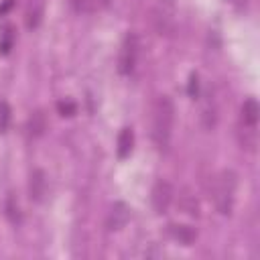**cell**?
<instances>
[{"instance_id":"6da1fadb","label":"cell","mask_w":260,"mask_h":260,"mask_svg":"<svg viewBox=\"0 0 260 260\" xmlns=\"http://www.w3.org/2000/svg\"><path fill=\"white\" fill-rule=\"evenodd\" d=\"M175 124V106L169 95H158V100L152 106V122H150V136L154 144L162 150L171 142Z\"/></svg>"},{"instance_id":"7a4b0ae2","label":"cell","mask_w":260,"mask_h":260,"mask_svg":"<svg viewBox=\"0 0 260 260\" xmlns=\"http://www.w3.org/2000/svg\"><path fill=\"white\" fill-rule=\"evenodd\" d=\"M234 193H236V175L232 171H223L215 179L213 189H211V195H213V201H215V207L219 213L228 215L232 211Z\"/></svg>"},{"instance_id":"3957f363","label":"cell","mask_w":260,"mask_h":260,"mask_svg":"<svg viewBox=\"0 0 260 260\" xmlns=\"http://www.w3.org/2000/svg\"><path fill=\"white\" fill-rule=\"evenodd\" d=\"M138 59V37L136 35H126L122 47H120V57H118V71L122 75L132 73L134 65Z\"/></svg>"},{"instance_id":"277c9868","label":"cell","mask_w":260,"mask_h":260,"mask_svg":"<svg viewBox=\"0 0 260 260\" xmlns=\"http://www.w3.org/2000/svg\"><path fill=\"white\" fill-rule=\"evenodd\" d=\"M152 22L160 35H167L175 24V0H158L152 14Z\"/></svg>"},{"instance_id":"5b68a950","label":"cell","mask_w":260,"mask_h":260,"mask_svg":"<svg viewBox=\"0 0 260 260\" xmlns=\"http://www.w3.org/2000/svg\"><path fill=\"white\" fill-rule=\"evenodd\" d=\"M173 197H175V189L169 181H156L154 187H152V193H150V201H152V207L156 213H165L171 203H173Z\"/></svg>"},{"instance_id":"8992f818","label":"cell","mask_w":260,"mask_h":260,"mask_svg":"<svg viewBox=\"0 0 260 260\" xmlns=\"http://www.w3.org/2000/svg\"><path fill=\"white\" fill-rule=\"evenodd\" d=\"M130 219V207L124 203V201H118L112 205L110 213H108V219H106V225L108 230H122Z\"/></svg>"},{"instance_id":"52a82bcc","label":"cell","mask_w":260,"mask_h":260,"mask_svg":"<svg viewBox=\"0 0 260 260\" xmlns=\"http://www.w3.org/2000/svg\"><path fill=\"white\" fill-rule=\"evenodd\" d=\"M258 116H260V108H258V102L254 98H248L244 104H242V116H240V128H250V130H256L258 128Z\"/></svg>"},{"instance_id":"ba28073f","label":"cell","mask_w":260,"mask_h":260,"mask_svg":"<svg viewBox=\"0 0 260 260\" xmlns=\"http://www.w3.org/2000/svg\"><path fill=\"white\" fill-rule=\"evenodd\" d=\"M45 0H28L26 10H24V22L28 28H37L45 16Z\"/></svg>"},{"instance_id":"9c48e42d","label":"cell","mask_w":260,"mask_h":260,"mask_svg":"<svg viewBox=\"0 0 260 260\" xmlns=\"http://www.w3.org/2000/svg\"><path fill=\"white\" fill-rule=\"evenodd\" d=\"M45 185H47L45 173H43V171H32V175H30V185H28V189H30V199L41 201L43 195H45Z\"/></svg>"},{"instance_id":"30bf717a","label":"cell","mask_w":260,"mask_h":260,"mask_svg":"<svg viewBox=\"0 0 260 260\" xmlns=\"http://www.w3.org/2000/svg\"><path fill=\"white\" fill-rule=\"evenodd\" d=\"M132 144H134V132L132 128H122V132L118 134V156L126 158L132 152Z\"/></svg>"},{"instance_id":"8fae6325","label":"cell","mask_w":260,"mask_h":260,"mask_svg":"<svg viewBox=\"0 0 260 260\" xmlns=\"http://www.w3.org/2000/svg\"><path fill=\"white\" fill-rule=\"evenodd\" d=\"M171 234H173L175 240H179L185 246H189L195 240V236H197L191 225H171Z\"/></svg>"},{"instance_id":"7c38bea8","label":"cell","mask_w":260,"mask_h":260,"mask_svg":"<svg viewBox=\"0 0 260 260\" xmlns=\"http://www.w3.org/2000/svg\"><path fill=\"white\" fill-rule=\"evenodd\" d=\"M47 128V120H45V114L43 112H35L30 116V134L32 136H41Z\"/></svg>"},{"instance_id":"4fadbf2b","label":"cell","mask_w":260,"mask_h":260,"mask_svg":"<svg viewBox=\"0 0 260 260\" xmlns=\"http://www.w3.org/2000/svg\"><path fill=\"white\" fill-rule=\"evenodd\" d=\"M110 0H73V4L79 8V10H83V12H93V10H98V8H102V6H106Z\"/></svg>"},{"instance_id":"5bb4252c","label":"cell","mask_w":260,"mask_h":260,"mask_svg":"<svg viewBox=\"0 0 260 260\" xmlns=\"http://www.w3.org/2000/svg\"><path fill=\"white\" fill-rule=\"evenodd\" d=\"M12 41H14V32H12V28L10 26H6L4 28V32L0 35V53H8L10 49H12Z\"/></svg>"},{"instance_id":"9a60e30c","label":"cell","mask_w":260,"mask_h":260,"mask_svg":"<svg viewBox=\"0 0 260 260\" xmlns=\"http://www.w3.org/2000/svg\"><path fill=\"white\" fill-rule=\"evenodd\" d=\"M8 120H10V110H8V104H6V102H0V130H6Z\"/></svg>"},{"instance_id":"2e32d148","label":"cell","mask_w":260,"mask_h":260,"mask_svg":"<svg viewBox=\"0 0 260 260\" xmlns=\"http://www.w3.org/2000/svg\"><path fill=\"white\" fill-rule=\"evenodd\" d=\"M57 108H59L61 116H73V114H75V110H77L73 102H59V104H57Z\"/></svg>"},{"instance_id":"e0dca14e","label":"cell","mask_w":260,"mask_h":260,"mask_svg":"<svg viewBox=\"0 0 260 260\" xmlns=\"http://www.w3.org/2000/svg\"><path fill=\"white\" fill-rule=\"evenodd\" d=\"M187 91H189L191 98L197 95V91H199V77H197V73H193V75L189 77V87H187Z\"/></svg>"},{"instance_id":"ac0fdd59","label":"cell","mask_w":260,"mask_h":260,"mask_svg":"<svg viewBox=\"0 0 260 260\" xmlns=\"http://www.w3.org/2000/svg\"><path fill=\"white\" fill-rule=\"evenodd\" d=\"M6 213H8L10 221H18V205H14V199H12V197L8 199V205H6Z\"/></svg>"},{"instance_id":"d6986e66","label":"cell","mask_w":260,"mask_h":260,"mask_svg":"<svg viewBox=\"0 0 260 260\" xmlns=\"http://www.w3.org/2000/svg\"><path fill=\"white\" fill-rule=\"evenodd\" d=\"M225 2H230V4H232V6H236L238 10L246 8V4H248V0H225Z\"/></svg>"},{"instance_id":"ffe728a7","label":"cell","mask_w":260,"mask_h":260,"mask_svg":"<svg viewBox=\"0 0 260 260\" xmlns=\"http://www.w3.org/2000/svg\"><path fill=\"white\" fill-rule=\"evenodd\" d=\"M12 2H14V0H6V2H4L2 6H0V14H4V12H6V10H8L10 6H12Z\"/></svg>"}]
</instances>
